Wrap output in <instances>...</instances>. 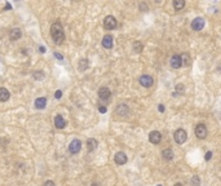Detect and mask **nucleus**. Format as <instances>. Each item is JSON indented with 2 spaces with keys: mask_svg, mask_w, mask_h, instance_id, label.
I'll return each instance as SVG.
<instances>
[{
  "mask_svg": "<svg viewBox=\"0 0 221 186\" xmlns=\"http://www.w3.org/2000/svg\"><path fill=\"white\" fill-rule=\"evenodd\" d=\"M80 149H82V142H80V140L78 138H75L71 141V144H70L69 146V150L71 154H78V152L80 151Z\"/></svg>",
  "mask_w": 221,
  "mask_h": 186,
  "instance_id": "6",
  "label": "nucleus"
},
{
  "mask_svg": "<svg viewBox=\"0 0 221 186\" xmlns=\"http://www.w3.org/2000/svg\"><path fill=\"white\" fill-rule=\"evenodd\" d=\"M22 36V31H21L20 29H12L10 30V32H9V38H10V40H18Z\"/></svg>",
  "mask_w": 221,
  "mask_h": 186,
  "instance_id": "14",
  "label": "nucleus"
},
{
  "mask_svg": "<svg viewBox=\"0 0 221 186\" xmlns=\"http://www.w3.org/2000/svg\"><path fill=\"white\" fill-rule=\"evenodd\" d=\"M97 145H98V142H97V140L94 138H88L87 140V150L89 152H92L97 149Z\"/></svg>",
  "mask_w": 221,
  "mask_h": 186,
  "instance_id": "16",
  "label": "nucleus"
},
{
  "mask_svg": "<svg viewBox=\"0 0 221 186\" xmlns=\"http://www.w3.org/2000/svg\"><path fill=\"white\" fill-rule=\"evenodd\" d=\"M181 63L184 65V66H190V56L187 53H182L181 54Z\"/></svg>",
  "mask_w": 221,
  "mask_h": 186,
  "instance_id": "20",
  "label": "nucleus"
},
{
  "mask_svg": "<svg viewBox=\"0 0 221 186\" xmlns=\"http://www.w3.org/2000/svg\"><path fill=\"white\" fill-rule=\"evenodd\" d=\"M115 114L120 118H126L129 115V107L126 105V103H122V105H119L115 109Z\"/></svg>",
  "mask_w": 221,
  "mask_h": 186,
  "instance_id": "4",
  "label": "nucleus"
},
{
  "mask_svg": "<svg viewBox=\"0 0 221 186\" xmlns=\"http://www.w3.org/2000/svg\"><path fill=\"white\" fill-rule=\"evenodd\" d=\"M191 184H193L194 186H199V185H201V180H199L198 176H193V178H191Z\"/></svg>",
  "mask_w": 221,
  "mask_h": 186,
  "instance_id": "25",
  "label": "nucleus"
},
{
  "mask_svg": "<svg viewBox=\"0 0 221 186\" xmlns=\"http://www.w3.org/2000/svg\"><path fill=\"white\" fill-rule=\"evenodd\" d=\"M173 186H182V184H179V182H177V184H175Z\"/></svg>",
  "mask_w": 221,
  "mask_h": 186,
  "instance_id": "36",
  "label": "nucleus"
},
{
  "mask_svg": "<svg viewBox=\"0 0 221 186\" xmlns=\"http://www.w3.org/2000/svg\"><path fill=\"white\" fill-rule=\"evenodd\" d=\"M55 97H56V98H61V97H62V92H61V91H57V92L55 93Z\"/></svg>",
  "mask_w": 221,
  "mask_h": 186,
  "instance_id": "28",
  "label": "nucleus"
},
{
  "mask_svg": "<svg viewBox=\"0 0 221 186\" xmlns=\"http://www.w3.org/2000/svg\"><path fill=\"white\" fill-rule=\"evenodd\" d=\"M184 7H185V2H184V0H175V2H173V8L176 10H181Z\"/></svg>",
  "mask_w": 221,
  "mask_h": 186,
  "instance_id": "22",
  "label": "nucleus"
},
{
  "mask_svg": "<svg viewBox=\"0 0 221 186\" xmlns=\"http://www.w3.org/2000/svg\"><path fill=\"white\" fill-rule=\"evenodd\" d=\"M9 97H10L9 91L7 88H4V87H2V88H0V101L5 102V101L9 100Z\"/></svg>",
  "mask_w": 221,
  "mask_h": 186,
  "instance_id": "18",
  "label": "nucleus"
},
{
  "mask_svg": "<svg viewBox=\"0 0 221 186\" xmlns=\"http://www.w3.org/2000/svg\"><path fill=\"white\" fill-rule=\"evenodd\" d=\"M153 83H154V80H153V78L150 75H142L141 78H140V84H141L142 87H145V88L151 87Z\"/></svg>",
  "mask_w": 221,
  "mask_h": 186,
  "instance_id": "8",
  "label": "nucleus"
},
{
  "mask_svg": "<svg viewBox=\"0 0 221 186\" xmlns=\"http://www.w3.org/2000/svg\"><path fill=\"white\" fill-rule=\"evenodd\" d=\"M211 158H212V152H211V151H208L207 154H206V160H209Z\"/></svg>",
  "mask_w": 221,
  "mask_h": 186,
  "instance_id": "29",
  "label": "nucleus"
},
{
  "mask_svg": "<svg viewBox=\"0 0 221 186\" xmlns=\"http://www.w3.org/2000/svg\"><path fill=\"white\" fill-rule=\"evenodd\" d=\"M43 186H56V184L49 180V181H45V182H44V185H43Z\"/></svg>",
  "mask_w": 221,
  "mask_h": 186,
  "instance_id": "27",
  "label": "nucleus"
},
{
  "mask_svg": "<svg viewBox=\"0 0 221 186\" xmlns=\"http://www.w3.org/2000/svg\"><path fill=\"white\" fill-rule=\"evenodd\" d=\"M162 140V133L158 132V131H153V132H150L149 134V141L151 142L154 145H158Z\"/></svg>",
  "mask_w": 221,
  "mask_h": 186,
  "instance_id": "7",
  "label": "nucleus"
},
{
  "mask_svg": "<svg viewBox=\"0 0 221 186\" xmlns=\"http://www.w3.org/2000/svg\"><path fill=\"white\" fill-rule=\"evenodd\" d=\"M191 27H193V30H195V31H201L204 27V20L202 17L194 18V21L191 22Z\"/></svg>",
  "mask_w": 221,
  "mask_h": 186,
  "instance_id": "9",
  "label": "nucleus"
},
{
  "mask_svg": "<svg viewBox=\"0 0 221 186\" xmlns=\"http://www.w3.org/2000/svg\"><path fill=\"white\" fill-rule=\"evenodd\" d=\"M47 106V98L45 97H39L35 100V107L39 109V110H43Z\"/></svg>",
  "mask_w": 221,
  "mask_h": 186,
  "instance_id": "17",
  "label": "nucleus"
},
{
  "mask_svg": "<svg viewBox=\"0 0 221 186\" xmlns=\"http://www.w3.org/2000/svg\"><path fill=\"white\" fill-rule=\"evenodd\" d=\"M34 78L35 79H43V78H44V73H43V71H35Z\"/></svg>",
  "mask_w": 221,
  "mask_h": 186,
  "instance_id": "26",
  "label": "nucleus"
},
{
  "mask_svg": "<svg viewBox=\"0 0 221 186\" xmlns=\"http://www.w3.org/2000/svg\"><path fill=\"white\" fill-rule=\"evenodd\" d=\"M142 49H144V45H142L141 41H134V44H133V51L134 52H136V53H141Z\"/></svg>",
  "mask_w": 221,
  "mask_h": 186,
  "instance_id": "23",
  "label": "nucleus"
},
{
  "mask_svg": "<svg viewBox=\"0 0 221 186\" xmlns=\"http://www.w3.org/2000/svg\"><path fill=\"white\" fill-rule=\"evenodd\" d=\"M44 51H45L44 47H40V52H41V53H44Z\"/></svg>",
  "mask_w": 221,
  "mask_h": 186,
  "instance_id": "35",
  "label": "nucleus"
},
{
  "mask_svg": "<svg viewBox=\"0 0 221 186\" xmlns=\"http://www.w3.org/2000/svg\"><path fill=\"white\" fill-rule=\"evenodd\" d=\"M104 27L106 30H112L116 27V20L114 16H107L104 20Z\"/></svg>",
  "mask_w": 221,
  "mask_h": 186,
  "instance_id": "3",
  "label": "nucleus"
},
{
  "mask_svg": "<svg viewBox=\"0 0 221 186\" xmlns=\"http://www.w3.org/2000/svg\"><path fill=\"white\" fill-rule=\"evenodd\" d=\"M55 57H56V58H58V59H60V61H62V59H63L62 54H60V53H55Z\"/></svg>",
  "mask_w": 221,
  "mask_h": 186,
  "instance_id": "30",
  "label": "nucleus"
},
{
  "mask_svg": "<svg viewBox=\"0 0 221 186\" xmlns=\"http://www.w3.org/2000/svg\"><path fill=\"white\" fill-rule=\"evenodd\" d=\"M51 35L52 39L56 44H62V41L65 40V32H63V27L60 22H55L51 26Z\"/></svg>",
  "mask_w": 221,
  "mask_h": 186,
  "instance_id": "1",
  "label": "nucleus"
},
{
  "mask_svg": "<svg viewBox=\"0 0 221 186\" xmlns=\"http://www.w3.org/2000/svg\"><path fill=\"white\" fill-rule=\"evenodd\" d=\"M140 7L142 8V12H145V10H148V9H146V7H145V4H141V5H140Z\"/></svg>",
  "mask_w": 221,
  "mask_h": 186,
  "instance_id": "33",
  "label": "nucleus"
},
{
  "mask_svg": "<svg viewBox=\"0 0 221 186\" xmlns=\"http://www.w3.org/2000/svg\"><path fill=\"white\" fill-rule=\"evenodd\" d=\"M158 186H162V185H158Z\"/></svg>",
  "mask_w": 221,
  "mask_h": 186,
  "instance_id": "37",
  "label": "nucleus"
},
{
  "mask_svg": "<svg viewBox=\"0 0 221 186\" xmlns=\"http://www.w3.org/2000/svg\"><path fill=\"white\" fill-rule=\"evenodd\" d=\"M98 110H100V113H102V114H104V113H106V107H104V106H100V107H98Z\"/></svg>",
  "mask_w": 221,
  "mask_h": 186,
  "instance_id": "31",
  "label": "nucleus"
},
{
  "mask_svg": "<svg viewBox=\"0 0 221 186\" xmlns=\"http://www.w3.org/2000/svg\"><path fill=\"white\" fill-rule=\"evenodd\" d=\"M185 92V87L182 85V84H177L176 85V93H180V95H182V93Z\"/></svg>",
  "mask_w": 221,
  "mask_h": 186,
  "instance_id": "24",
  "label": "nucleus"
},
{
  "mask_svg": "<svg viewBox=\"0 0 221 186\" xmlns=\"http://www.w3.org/2000/svg\"><path fill=\"white\" fill-rule=\"evenodd\" d=\"M55 125H56V128L62 129V128H65V125H66V120L62 118V115H57L55 118Z\"/></svg>",
  "mask_w": 221,
  "mask_h": 186,
  "instance_id": "15",
  "label": "nucleus"
},
{
  "mask_svg": "<svg viewBox=\"0 0 221 186\" xmlns=\"http://www.w3.org/2000/svg\"><path fill=\"white\" fill-rule=\"evenodd\" d=\"M195 134H197V137L201 138V140L207 137V128H206V125H204L203 123L198 124L195 127Z\"/></svg>",
  "mask_w": 221,
  "mask_h": 186,
  "instance_id": "5",
  "label": "nucleus"
},
{
  "mask_svg": "<svg viewBox=\"0 0 221 186\" xmlns=\"http://www.w3.org/2000/svg\"><path fill=\"white\" fill-rule=\"evenodd\" d=\"M112 36L111 35H105L104 38H102V47H104L105 49H111L112 48Z\"/></svg>",
  "mask_w": 221,
  "mask_h": 186,
  "instance_id": "13",
  "label": "nucleus"
},
{
  "mask_svg": "<svg viewBox=\"0 0 221 186\" xmlns=\"http://www.w3.org/2000/svg\"><path fill=\"white\" fill-rule=\"evenodd\" d=\"M162 156H163L164 160H172L173 159V151L171 149H164L162 151Z\"/></svg>",
  "mask_w": 221,
  "mask_h": 186,
  "instance_id": "19",
  "label": "nucleus"
},
{
  "mask_svg": "<svg viewBox=\"0 0 221 186\" xmlns=\"http://www.w3.org/2000/svg\"><path fill=\"white\" fill-rule=\"evenodd\" d=\"M88 66H89V61H88V59L83 58V59H80V61H79V70L80 71H85L88 69Z\"/></svg>",
  "mask_w": 221,
  "mask_h": 186,
  "instance_id": "21",
  "label": "nucleus"
},
{
  "mask_svg": "<svg viewBox=\"0 0 221 186\" xmlns=\"http://www.w3.org/2000/svg\"><path fill=\"white\" fill-rule=\"evenodd\" d=\"M173 138H175V141H176L179 145L184 144V142L186 141V138H187V134H186V132H185V129H182V128L176 129V131H175V134H173Z\"/></svg>",
  "mask_w": 221,
  "mask_h": 186,
  "instance_id": "2",
  "label": "nucleus"
},
{
  "mask_svg": "<svg viewBox=\"0 0 221 186\" xmlns=\"http://www.w3.org/2000/svg\"><path fill=\"white\" fill-rule=\"evenodd\" d=\"M5 8H7V9H10L12 7H10V4H9V3H7V5H5Z\"/></svg>",
  "mask_w": 221,
  "mask_h": 186,
  "instance_id": "34",
  "label": "nucleus"
},
{
  "mask_svg": "<svg viewBox=\"0 0 221 186\" xmlns=\"http://www.w3.org/2000/svg\"><path fill=\"white\" fill-rule=\"evenodd\" d=\"M114 160L115 163L118 164V166H123V164H126L127 163V155L124 154L123 151H119V152H116L115 154V158H114Z\"/></svg>",
  "mask_w": 221,
  "mask_h": 186,
  "instance_id": "10",
  "label": "nucleus"
},
{
  "mask_svg": "<svg viewBox=\"0 0 221 186\" xmlns=\"http://www.w3.org/2000/svg\"><path fill=\"white\" fill-rule=\"evenodd\" d=\"M169 65H171V67H173V69H180L182 66L181 57L179 56V54H175V56H172L171 59H169Z\"/></svg>",
  "mask_w": 221,
  "mask_h": 186,
  "instance_id": "11",
  "label": "nucleus"
},
{
  "mask_svg": "<svg viewBox=\"0 0 221 186\" xmlns=\"http://www.w3.org/2000/svg\"><path fill=\"white\" fill-rule=\"evenodd\" d=\"M158 109H159V111H160V113H163V111H164V106H163V105H159V107H158Z\"/></svg>",
  "mask_w": 221,
  "mask_h": 186,
  "instance_id": "32",
  "label": "nucleus"
},
{
  "mask_svg": "<svg viewBox=\"0 0 221 186\" xmlns=\"http://www.w3.org/2000/svg\"><path fill=\"white\" fill-rule=\"evenodd\" d=\"M110 89L107 88V87H101V88L98 89V97L101 98V100H104V101H106V100H109L110 98Z\"/></svg>",
  "mask_w": 221,
  "mask_h": 186,
  "instance_id": "12",
  "label": "nucleus"
}]
</instances>
